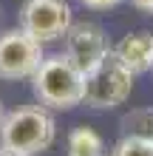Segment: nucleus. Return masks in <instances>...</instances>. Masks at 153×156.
Masks as SVG:
<instances>
[{"label":"nucleus","mask_w":153,"mask_h":156,"mask_svg":"<svg viewBox=\"0 0 153 156\" xmlns=\"http://www.w3.org/2000/svg\"><path fill=\"white\" fill-rule=\"evenodd\" d=\"M71 23H74V12L65 0H23L17 14V26L43 45L62 40Z\"/></svg>","instance_id":"20e7f679"},{"label":"nucleus","mask_w":153,"mask_h":156,"mask_svg":"<svg viewBox=\"0 0 153 156\" xmlns=\"http://www.w3.org/2000/svg\"><path fill=\"white\" fill-rule=\"evenodd\" d=\"M130 91H133V74L113 54H108L99 66L85 71L82 105L94 108V111H111V108H119L128 102Z\"/></svg>","instance_id":"7ed1b4c3"},{"label":"nucleus","mask_w":153,"mask_h":156,"mask_svg":"<svg viewBox=\"0 0 153 156\" xmlns=\"http://www.w3.org/2000/svg\"><path fill=\"white\" fill-rule=\"evenodd\" d=\"M108 156H153V142L136 139V136H122Z\"/></svg>","instance_id":"9d476101"},{"label":"nucleus","mask_w":153,"mask_h":156,"mask_svg":"<svg viewBox=\"0 0 153 156\" xmlns=\"http://www.w3.org/2000/svg\"><path fill=\"white\" fill-rule=\"evenodd\" d=\"M6 114H9V111H6V105H3V97H0V125H3V119H6Z\"/></svg>","instance_id":"4468645a"},{"label":"nucleus","mask_w":153,"mask_h":156,"mask_svg":"<svg viewBox=\"0 0 153 156\" xmlns=\"http://www.w3.org/2000/svg\"><path fill=\"white\" fill-rule=\"evenodd\" d=\"M85 9H91V12H108V9H113V6H119L122 0H79Z\"/></svg>","instance_id":"9b49d317"},{"label":"nucleus","mask_w":153,"mask_h":156,"mask_svg":"<svg viewBox=\"0 0 153 156\" xmlns=\"http://www.w3.org/2000/svg\"><path fill=\"white\" fill-rule=\"evenodd\" d=\"M31 91L37 102L48 111H71L82 105L85 74L65 54H46V60L31 77Z\"/></svg>","instance_id":"f257e3e1"},{"label":"nucleus","mask_w":153,"mask_h":156,"mask_svg":"<svg viewBox=\"0 0 153 156\" xmlns=\"http://www.w3.org/2000/svg\"><path fill=\"white\" fill-rule=\"evenodd\" d=\"M119 125H122V136L153 142V108H130Z\"/></svg>","instance_id":"1a4fd4ad"},{"label":"nucleus","mask_w":153,"mask_h":156,"mask_svg":"<svg viewBox=\"0 0 153 156\" xmlns=\"http://www.w3.org/2000/svg\"><path fill=\"white\" fill-rule=\"evenodd\" d=\"M65 151L68 156H108L105 153V142L102 136L88 125H77L65 139Z\"/></svg>","instance_id":"6e6552de"},{"label":"nucleus","mask_w":153,"mask_h":156,"mask_svg":"<svg viewBox=\"0 0 153 156\" xmlns=\"http://www.w3.org/2000/svg\"><path fill=\"white\" fill-rule=\"evenodd\" d=\"M43 60H46V45L26 34L20 26L0 31V80H31Z\"/></svg>","instance_id":"39448f33"},{"label":"nucleus","mask_w":153,"mask_h":156,"mask_svg":"<svg viewBox=\"0 0 153 156\" xmlns=\"http://www.w3.org/2000/svg\"><path fill=\"white\" fill-rule=\"evenodd\" d=\"M111 40H108V34L99 23L94 20H74L71 23V29L65 31V37H62V54L74 62V66L82 71H91L94 66H99V62L111 54Z\"/></svg>","instance_id":"423d86ee"},{"label":"nucleus","mask_w":153,"mask_h":156,"mask_svg":"<svg viewBox=\"0 0 153 156\" xmlns=\"http://www.w3.org/2000/svg\"><path fill=\"white\" fill-rule=\"evenodd\" d=\"M130 6H136L145 14H153V0H130Z\"/></svg>","instance_id":"f8f14e48"},{"label":"nucleus","mask_w":153,"mask_h":156,"mask_svg":"<svg viewBox=\"0 0 153 156\" xmlns=\"http://www.w3.org/2000/svg\"><path fill=\"white\" fill-rule=\"evenodd\" d=\"M0 156H29V153H20V151H12L6 145H0Z\"/></svg>","instance_id":"ddd939ff"},{"label":"nucleus","mask_w":153,"mask_h":156,"mask_svg":"<svg viewBox=\"0 0 153 156\" xmlns=\"http://www.w3.org/2000/svg\"><path fill=\"white\" fill-rule=\"evenodd\" d=\"M111 54L130 71L133 77L153 68V34L150 31H128L113 43Z\"/></svg>","instance_id":"0eeeda50"},{"label":"nucleus","mask_w":153,"mask_h":156,"mask_svg":"<svg viewBox=\"0 0 153 156\" xmlns=\"http://www.w3.org/2000/svg\"><path fill=\"white\" fill-rule=\"evenodd\" d=\"M57 139V119L54 111L37 105H23L9 111L3 125H0V145L20 153H43L48 151Z\"/></svg>","instance_id":"f03ea898"}]
</instances>
